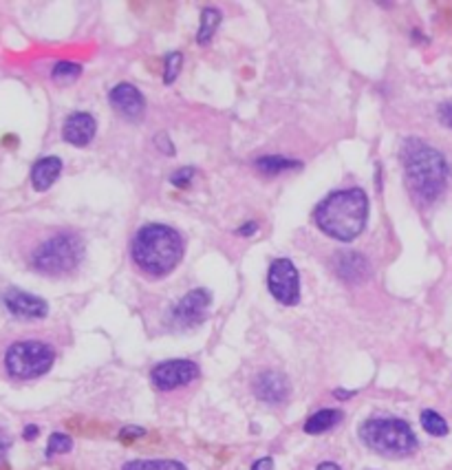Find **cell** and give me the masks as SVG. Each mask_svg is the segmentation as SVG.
<instances>
[{
  "instance_id": "1",
  "label": "cell",
  "mask_w": 452,
  "mask_h": 470,
  "mask_svg": "<svg viewBox=\"0 0 452 470\" xmlns=\"http://www.w3.org/2000/svg\"><path fill=\"white\" fill-rule=\"evenodd\" d=\"M406 184L419 203H432L439 199L448 184V161L434 146L424 140L409 137L399 150Z\"/></svg>"
},
{
  "instance_id": "2",
  "label": "cell",
  "mask_w": 452,
  "mask_h": 470,
  "mask_svg": "<svg viewBox=\"0 0 452 470\" xmlns=\"http://www.w3.org/2000/svg\"><path fill=\"white\" fill-rule=\"evenodd\" d=\"M313 219L327 236L349 243L367 227L369 196L362 188L338 190L320 201V206L313 212Z\"/></svg>"
},
{
  "instance_id": "3",
  "label": "cell",
  "mask_w": 452,
  "mask_h": 470,
  "mask_svg": "<svg viewBox=\"0 0 452 470\" xmlns=\"http://www.w3.org/2000/svg\"><path fill=\"white\" fill-rule=\"evenodd\" d=\"M132 261L148 276L161 278L179 265L184 256V239L170 225L150 223L132 239Z\"/></svg>"
},
{
  "instance_id": "4",
  "label": "cell",
  "mask_w": 452,
  "mask_h": 470,
  "mask_svg": "<svg viewBox=\"0 0 452 470\" xmlns=\"http://www.w3.org/2000/svg\"><path fill=\"white\" fill-rule=\"evenodd\" d=\"M359 439L384 457H409L419 448L411 424L399 417H371L359 424Z\"/></svg>"
},
{
  "instance_id": "5",
  "label": "cell",
  "mask_w": 452,
  "mask_h": 470,
  "mask_svg": "<svg viewBox=\"0 0 452 470\" xmlns=\"http://www.w3.org/2000/svg\"><path fill=\"white\" fill-rule=\"evenodd\" d=\"M84 259V243L75 232H55L32 254L34 269L47 276H64Z\"/></svg>"
},
{
  "instance_id": "6",
  "label": "cell",
  "mask_w": 452,
  "mask_h": 470,
  "mask_svg": "<svg viewBox=\"0 0 452 470\" xmlns=\"http://www.w3.org/2000/svg\"><path fill=\"white\" fill-rule=\"evenodd\" d=\"M55 362V351L51 344L40 340L13 342L5 354V367L11 377L18 380H34L47 373Z\"/></svg>"
},
{
  "instance_id": "7",
  "label": "cell",
  "mask_w": 452,
  "mask_h": 470,
  "mask_svg": "<svg viewBox=\"0 0 452 470\" xmlns=\"http://www.w3.org/2000/svg\"><path fill=\"white\" fill-rule=\"evenodd\" d=\"M267 287L282 305H296L300 300V276L298 269L289 259H278L269 265L267 271Z\"/></svg>"
},
{
  "instance_id": "8",
  "label": "cell",
  "mask_w": 452,
  "mask_h": 470,
  "mask_svg": "<svg viewBox=\"0 0 452 470\" xmlns=\"http://www.w3.org/2000/svg\"><path fill=\"white\" fill-rule=\"evenodd\" d=\"M199 377V365L192 360H165L150 371V382L159 391H174Z\"/></svg>"
},
{
  "instance_id": "9",
  "label": "cell",
  "mask_w": 452,
  "mask_h": 470,
  "mask_svg": "<svg viewBox=\"0 0 452 470\" xmlns=\"http://www.w3.org/2000/svg\"><path fill=\"white\" fill-rule=\"evenodd\" d=\"M210 302H212V296H210L207 290H192L188 292L184 298H181L177 305L170 309L168 314V321L172 327L177 329H190V327H197L199 323L205 321V314H207V307Z\"/></svg>"
},
{
  "instance_id": "10",
  "label": "cell",
  "mask_w": 452,
  "mask_h": 470,
  "mask_svg": "<svg viewBox=\"0 0 452 470\" xmlns=\"http://www.w3.org/2000/svg\"><path fill=\"white\" fill-rule=\"evenodd\" d=\"M3 302H5L7 311L11 316L20 318V321H40V318L49 314L47 300L29 294V292L16 290V287H11V290H7L3 294Z\"/></svg>"
},
{
  "instance_id": "11",
  "label": "cell",
  "mask_w": 452,
  "mask_h": 470,
  "mask_svg": "<svg viewBox=\"0 0 452 470\" xmlns=\"http://www.w3.org/2000/svg\"><path fill=\"white\" fill-rule=\"evenodd\" d=\"M252 389H254V396L265 404H282L289 398V391H292L287 375L280 371H271V369L256 375Z\"/></svg>"
},
{
  "instance_id": "12",
  "label": "cell",
  "mask_w": 452,
  "mask_h": 470,
  "mask_svg": "<svg viewBox=\"0 0 452 470\" xmlns=\"http://www.w3.org/2000/svg\"><path fill=\"white\" fill-rule=\"evenodd\" d=\"M109 100H111L113 109L119 115H124L126 119H132V122H135V119H139L144 115V111H146V100H144V95L132 84H128V82L117 84L111 90Z\"/></svg>"
},
{
  "instance_id": "13",
  "label": "cell",
  "mask_w": 452,
  "mask_h": 470,
  "mask_svg": "<svg viewBox=\"0 0 452 470\" xmlns=\"http://www.w3.org/2000/svg\"><path fill=\"white\" fill-rule=\"evenodd\" d=\"M97 133V122L90 113H73L67 117L64 128H62V137L67 144L71 146H88L93 142Z\"/></svg>"
},
{
  "instance_id": "14",
  "label": "cell",
  "mask_w": 452,
  "mask_h": 470,
  "mask_svg": "<svg viewBox=\"0 0 452 470\" xmlns=\"http://www.w3.org/2000/svg\"><path fill=\"white\" fill-rule=\"evenodd\" d=\"M60 173H62V161L57 157H42L40 161H36L32 168L34 190H38V192L49 190L55 184V179L60 177Z\"/></svg>"
},
{
  "instance_id": "15",
  "label": "cell",
  "mask_w": 452,
  "mask_h": 470,
  "mask_svg": "<svg viewBox=\"0 0 452 470\" xmlns=\"http://www.w3.org/2000/svg\"><path fill=\"white\" fill-rule=\"evenodd\" d=\"M344 413L338 411V408H322V411L313 413L307 422H305V433L309 435H320V433H327L334 427L342 422Z\"/></svg>"
},
{
  "instance_id": "16",
  "label": "cell",
  "mask_w": 452,
  "mask_h": 470,
  "mask_svg": "<svg viewBox=\"0 0 452 470\" xmlns=\"http://www.w3.org/2000/svg\"><path fill=\"white\" fill-rule=\"evenodd\" d=\"M219 25H221V11L217 7H205L201 11V27H199L197 42L199 44H207L210 40H212Z\"/></svg>"
},
{
  "instance_id": "17",
  "label": "cell",
  "mask_w": 452,
  "mask_h": 470,
  "mask_svg": "<svg viewBox=\"0 0 452 470\" xmlns=\"http://www.w3.org/2000/svg\"><path fill=\"white\" fill-rule=\"evenodd\" d=\"M256 168L263 170L265 175H280L285 170H296L300 168V161L296 159H287V157H261L256 159Z\"/></svg>"
},
{
  "instance_id": "18",
  "label": "cell",
  "mask_w": 452,
  "mask_h": 470,
  "mask_svg": "<svg viewBox=\"0 0 452 470\" xmlns=\"http://www.w3.org/2000/svg\"><path fill=\"white\" fill-rule=\"evenodd\" d=\"M122 470H188L174 459H132L122 466Z\"/></svg>"
},
{
  "instance_id": "19",
  "label": "cell",
  "mask_w": 452,
  "mask_h": 470,
  "mask_svg": "<svg viewBox=\"0 0 452 470\" xmlns=\"http://www.w3.org/2000/svg\"><path fill=\"white\" fill-rule=\"evenodd\" d=\"M419 419H421V429H424L428 435H432V437H444V435H448V422L437 413V411H430V408H426V411H421V415H419Z\"/></svg>"
},
{
  "instance_id": "20",
  "label": "cell",
  "mask_w": 452,
  "mask_h": 470,
  "mask_svg": "<svg viewBox=\"0 0 452 470\" xmlns=\"http://www.w3.org/2000/svg\"><path fill=\"white\" fill-rule=\"evenodd\" d=\"M80 73H82V67L75 62H57L51 71L55 82H71L75 78H80Z\"/></svg>"
},
{
  "instance_id": "21",
  "label": "cell",
  "mask_w": 452,
  "mask_h": 470,
  "mask_svg": "<svg viewBox=\"0 0 452 470\" xmlns=\"http://www.w3.org/2000/svg\"><path fill=\"white\" fill-rule=\"evenodd\" d=\"M73 448V439L64 433H53L49 437L47 444V457H53V455H64Z\"/></svg>"
},
{
  "instance_id": "22",
  "label": "cell",
  "mask_w": 452,
  "mask_h": 470,
  "mask_svg": "<svg viewBox=\"0 0 452 470\" xmlns=\"http://www.w3.org/2000/svg\"><path fill=\"white\" fill-rule=\"evenodd\" d=\"M181 62H184V55H181L179 51H172V53L165 55V75H163V82L165 84H172L177 80Z\"/></svg>"
},
{
  "instance_id": "23",
  "label": "cell",
  "mask_w": 452,
  "mask_h": 470,
  "mask_svg": "<svg viewBox=\"0 0 452 470\" xmlns=\"http://www.w3.org/2000/svg\"><path fill=\"white\" fill-rule=\"evenodd\" d=\"M194 168H181V170H177V173H172V177H170V181H172V186H177V188H186V186H190V181H192V177H194Z\"/></svg>"
},
{
  "instance_id": "24",
  "label": "cell",
  "mask_w": 452,
  "mask_h": 470,
  "mask_svg": "<svg viewBox=\"0 0 452 470\" xmlns=\"http://www.w3.org/2000/svg\"><path fill=\"white\" fill-rule=\"evenodd\" d=\"M139 437H144V429L126 427V429H122V433H119V442H122V444H132V442H137Z\"/></svg>"
},
{
  "instance_id": "25",
  "label": "cell",
  "mask_w": 452,
  "mask_h": 470,
  "mask_svg": "<svg viewBox=\"0 0 452 470\" xmlns=\"http://www.w3.org/2000/svg\"><path fill=\"white\" fill-rule=\"evenodd\" d=\"M437 117H439V122L448 128H452V100L450 102H444L439 109H437Z\"/></svg>"
},
{
  "instance_id": "26",
  "label": "cell",
  "mask_w": 452,
  "mask_h": 470,
  "mask_svg": "<svg viewBox=\"0 0 452 470\" xmlns=\"http://www.w3.org/2000/svg\"><path fill=\"white\" fill-rule=\"evenodd\" d=\"M9 446H11V439L0 431V464L5 462V457H7V450H9Z\"/></svg>"
},
{
  "instance_id": "27",
  "label": "cell",
  "mask_w": 452,
  "mask_h": 470,
  "mask_svg": "<svg viewBox=\"0 0 452 470\" xmlns=\"http://www.w3.org/2000/svg\"><path fill=\"white\" fill-rule=\"evenodd\" d=\"M256 230H259V223H256V221H249V223H245V225H240V227H238V234H240V236H252Z\"/></svg>"
},
{
  "instance_id": "28",
  "label": "cell",
  "mask_w": 452,
  "mask_h": 470,
  "mask_svg": "<svg viewBox=\"0 0 452 470\" xmlns=\"http://www.w3.org/2000/svg\"><path fill=\"white\" fill-rule=\"evenodd\" d=\"M252 470H274V462H271V457H263L259 462H254Z\"/></svg>"
},
{
  "instance_id": "29",
  "label": "cell",
  "mask_w": 452,
  "mask_h": 470,
  "mask_svg": "<svg viewBox=\"0 0 452 470\" xmlns=\"http://www.w3.org/2000/svg\"><path fill=\"white\" fill-rule=\"evenodd\" d=\"M22 437L29 439V442H32V439H36V437H38V427H34V424H29V427H25Z\"/></svg>"
},
{
  "instance_id": "30",
  "label": "cell",
  "mask_w": 452,
  "mask_h": 470,
  "mask_svg": "<svg viewBox=\"0 0 452 470\" xmlns=\"http://www.w3.org/2000/svg\"><path fill=\"white\" fill-rule=\"evenodd\" d=\"M334 396H336L338 400H349V398L355 396V391H342V389H336V391H334Z\"/></svg>"
},
{
  "instance_id": "31",
  "label": "cell",
  "mask_w": 452,
  "mask_h": 470,
  "mask_svg": "<svg viewBox=\"0 0 452 470\" xmlns=\"http://www.w3.org/2000/svg\"><path fill=\"white\" fill-rule=\"evenodd\" d=\"M315 470H340V466L338 464H334V462H324V464H320Z\"/></svg>"
}]
</instances>
